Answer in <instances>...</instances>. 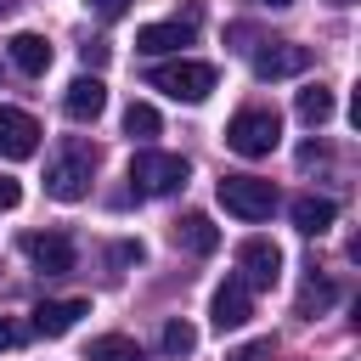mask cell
I'll return each mask as SVG.
<instances>
[{
  "instance_id": "obj_24",
  "label": "cell",
  "mask_w": 361,
  "mask_h": 361,
  "mask_svg": "<svg viewBox=\"0 0 361 361\" xmlns=\"http://www.w3.org/2000/svg\"><path fill=\"white\" fill-rule=\"evenodd\" d=\"M17 203H23V186H17L11 175H0V214H6V209H17Z\"/></svg>"
},
{
  "instance_id": "obj_1",
  "label": "cell",
  "mask_w": 361,
  "mask_h": 361,
  "mask_svg": "<svg viewBox=\"0 0 361 361\" xmlns=\"http://www.w3.org/2000/svg\"><path fill=\"white\" fill-rule=\"evenodd\" d=\"M147 85L164 90V96H175V102H209V90L220 85V73H214V62L180 56V62H158V68L147 73Z\"/></svg>"
},
{
  "instance_id": "obj_28",
  "label": "cell",
  "mask_w": 361,
  "mask_h": 361,
  "mask_svg": "<svg viewBox=\"0 0 361 361\" xmlns=\"http://www.w3.org/2000/svg\"><path fill=\"white\" fill-rule=\"evenodd\" d=\"M327 6H350V0H327Z\"/></svg>"
},
{
  "instance_id": "obj_19",
  "label": "cell",
  "mask_w": 361,
  "mask_h": 361,
  "mask_svg": "<svg viewBox=\"0 0 361 361\" xmlns=\"http://www.w3.org/2000/svg\"><path fill=\"white\" fill-rule=\"evenodd\" d=\"M333 299H338V288H333L327 276H310V282L299 288V316H322Z\"/></svg>"
},
{
  "instance_id": "obj_10",
  "label": "cell",
  "mask_w": 361,
  "mask_h": 361,
  "mask_svg": "<svg viewBox=\"0 0 361 361\" xmlns=\"http://www.w3.org/2000/svg\"><path fill=\"white\" fill-rule=\"evenodd\" d=\"M23 254H28L45 276H68V271H73V237H68V231H28V237H23Z\"/></svg>"
},
{
  "instance_id": "obj_21",
  "label": "cell",
  "mask_w": 361,
  "mask_h": 361,
  "mask_svg": "<svg viewBox=\"0 0 361 361\" xmlns=\"http://www.w3.org/2000/svg\"><path fill=\"white\" fill-rule=\"evenodd\" d=\"M192 350H197V327H192V322H164V355L180 361V355H192Z\"/></svg>"
},
{
  "instance_id": "obj_18",
  "label": "cell",
  "mask_w": 361,
  "mask_h": 361,
  "mask_svg": "<svg viewBox=\"0 0 361 361\" xmlns=\"http://www.w3.org/2000/svg\"><path fill=\"white\" fill-rule=\"evenodd\" d=\"M90 361H147V355H141L135 338H124V333H102V338H90Z\"/></svg>"
},
{
  "instance_id": "obj_2",
  "label": "cell",
  "mask_w": 361,
  "mask_h": 361,
  "mask_svg": "<svg viewBox=\"0 0 361 361\" xmlns=\"http://www.w3.org/2000/svg\"><path fill=\"white\" fill-rule=\"evenodd\" d=\"M276 141H282L276 107H243V113L226 124V147H231L237 158H265V152H276Z\"/></svg>"
},
{
  "instance_id": "obj_20",
  "label": "cell",
  "mask_w": 361,
  "mask_h": 361,
  "mask_svg": "<svg viewBox=\"0 0 361 361\" xmlns=\"http://www.w3.org/2000/svg\"><path fill=\"white\" fill-rule=\"evenodd\" d=\"M124 135H135V141H152V135H158V107H147V102H130V107H124Z\"/></svg>"
},
{
  "instance_id": "obj_15",
  "label": "cell",
  "mask_w": 361,
  "mask_h": 361,
  "mask_svg": "<svg viewBox=\"0 0 361 361\" xmlns=\"http://www.w3.org/2000/svg\"><path fill=\"white\" fill-rule=\"evenodd\" d=\"M6 51H11V62H17L23 73H34V79L51 68V39H45V34H11Z\"/></svg>"
},
{
  "instance_id": "obj_13",
  "label": "cell",
  "mask_w": 361,
  "mask_h": 361,
  "mask_svg": "<svg viewBox=\"0 0 361 361\" xmlns=\"http://www.w3.org/2000/svg\"><path fill=\"white\" fill-rule=\"evenodd\" d=\"M79 316H90V299H45V305H34V333L62 338Z\"/></svg>"
},
{
  "instance_id": "obj_7",
  "label": "cell",
  "mask_w": 361,
  "mask_h": 361,
  "mask_svg": "<svg viewBox=\"0 0 361 361\" xmlns=\"http://www.w3.org/2000/svg\"><path fill=\"white\" fill-rule=\"evenodd\" d=\"M192 34H197V6H186V17H175V23H147V28H135V51H141V56H164V51L192 45Z\"/></svg>"
},
{
  "instance_id": "obj_12",
  "label": "cell",
  "mask_w": 361,
  "mask_h": 361,
  "mask_svg": "<svg viewBox=\"0 0 361 361\" xmlns=\"http://www.w3.org/2000/svg\"><path fill=\"white\" fill-rule=\"evenodd\" d=\"M102 107H107V85H102L96 73H79V79L68 85V96H62V113H68L73 124H96Z\"/></svg>"
},
{
  "instance_id": "obj_6",
  "label": "cell",
  "mask_w": 361,
  "mask_h": 361,
  "mask_svg": "<svg viewBox=\"0 0 361 361\" xmlns=\"http://www.w3.org/2000/svg\"><path fill=\"white\" fill-rule=\"evenodd\" d=\"M248 316H254V288H248L243 276H226V282L214 288V299H209V322H214L220 333H237Z\"/></svg>"
},
{
  "instance_id": "obj_17",
  "label": "cell",
  "mask_w": 361,
  "mask_h": 361,
  "mask_svg": "<svg viewBox=\"0 0 361 361\" xmlns=\"http://www.w3.org/2000/svg\"><path fill=\"white\" fill-rule=\"evenodd\" d=\"M293 113H299L310 130H316V124H327V118H333V90H327V85H305V90H299V102H293Z\"/></svg>"
},
{
  "instance_id": "obj_8",
  "label": "cell",
  "mask_w": 361,
  "mask_h": 361,
  "mask_svg": "<svg viewBox=\"0 0 361 361\" xmlns=\"http://www.w3.org/2000/svg\"><path fill=\"white\" fill-rule=\"evenodd\" d=\"M237 276H243L248 288H271V282L282 276V248H276L271 237H248V243L237 248Z\"/></svg>"
},
{
  "instance_id": "obj_3",
  "label": "cell",
  "mask_w": 361,
  "mask_h": 361,
  "mask_svg": "<svg viewBox=\"0 0 361 361\" xmlns=\"http://www.w3.org/2000/svg\"><path fill=\"white\" fill-rule=\"evenodd\" d=\"M130 186H135V197H169V192L186 186V158H180V152H152V147H141V152L130 158Z\"/></svg>"
},
{
  "instance_id": "obj_11",
  "label": "cell",
  "mask_w": 361,
  "mask_h": 361,
  "mask_svg": "<svg viewBox=\"0 0 361 361\" xmlns=\"http://www.w3.org/2000/svg\"><path fill=\"white\" fill-rule=\"evenodd\" d=\"M39 152V124L23 107H0V158H34Z\"/></svg>"
},
{
  "instance_id": "obj_16",
  "label": "cell",
  "mask_w": 361,
  "mask_h": 361,
  "mask_svg": "<svg viewBox=\"0 0 361 361\" xmlns=\"http://www.w3.org/2000/svg\"><path fill=\"white\" fill-rule=\"evenodd\" d=\"M293 226L305 231V237H322L333 220H338V209H333V197H293Z\"/></svg>"
},
{
  "instance_id": "obj_23",
  "label": "cell",
  "mask_w": 361,
  "mask_h": 361,
  "mask_svg": "<svg viewBox=\"0 0 361 361\" xmlns=\"http://www.w3.org/2000/svg\"><path fill=\"white\" fill-rule=\"evenodd\" d=\"M90 11H96L102 23H113V17H124V11H130V0H90Z\"/></svg>"
},
{
  "instance_id": "obj_27",
  "label": "cell",
  "mask_w": 361,
  "mask_h": 361,
  "mask_svg": "<svg viewBox=\"0 0 361 361\" xmlns=\"http://www.w3.org/2000/svg\"><path fill=\"white\" fill-rule=\"evenodd\" d=\"M259 6H293V0H259Z\"/></svg>"
},
{
  "instance_id": "obj_5",
  "label": "cell",
  "mask_w": 361,
  "mask_h": 361,
  "mask_svg": "<svg viewBox=\"0 0 361 361\" xmlns=\"http://www.w3.org/2000/svg\"><path fill=\"white\" fill-rule=\"evenodd\" d=\"M214 197H220V209L237 214V220H271V209H276V186L259 180V175H220Z\"/></svg>"
},
{
  "instance_id": "obj_9",
  "label": "cell",
  "mask_w": 361,
  "mask_h": 361,
  "mask_svg": "<svg viewBox=\"0 0 361 361\" xmlns=\"http://www.w3.org/2000/svg\"><path fill=\"white\" fill-rule=\"evenodd\" d=\"M310 68V45H293V39H271L254 51V79H293Z\"/></svg>"
},
{
  "instance_id": "obj_22",
  "label": "cell",
  "mask_w": 361,
  "mask_h": 361,
  "mask_svg": "<svg viewBox=\"0 0 361 361\" xmlns=\"http://www.w3.org/2000/svg\"><path fill=\"white\" fill-rule=\"evenodd\" d=\"M271 355V338H254V344H243V350H231L226 361H265Z\"/></svg>"
},
{
  "instance_id": "obj_4",
  "label": "cell",
  "mask_w": 361,
  "mask_h": 361,
  "mask_svg": "<svg viewBox=\"0 0 361 361\" xmlns=\"http://www.w3.org/2000/svg\"><path fill=\"white\" fill-rule=\"evenodd\" d=\"M90 169H96V152H90L85 141H68V147L56 152V164L45 169V192H51L56 203H79V197L90 192Z\"/></svg>"
},
{
  "instance_id": "obj_14",
  "label": "cell",
  "mask_w": 361,
  "mask_h": 361,
  "mask_svg": "<svg viewBox=\"0 0 361 361\" xmlns=\"http://www.w3.org/2000/svg\"><path fill=\"white\" fill-rule=\"evenodd\" d=\"M175 243H180L186 254H214V248H220V226H214L209 214H180V220H175Z\"/></svg>"
},
{
  "instance_id": "obj_26",
  "label": "cell",
  "mask_w": 361,
  "mask_h": 361,
  "mask_svg": "<svg viewBox=\"0 0 361 361\" xmlns=\"http://www.w3.org/2000/svg\"><path fill=\"white\" fill-rule=\"evenodd\" d=\"M11 344H17V327H11V322H0V350H11Z\"/></svg>"
},
{
  "instance_id": "obj_25",
  "label": "cell",
  "mask_w": 361,
  "mask_h": 361,
  "mask_svg": "<svg viewBox=\"0 0 361 361\" xmlns=\"http://www.w3.org/2000/svg\"><path fill=\"white\" fill-rule=\"evenodd\" d=\"M102 62H107V39H90L85 45V68H102Z\"/></svg>"
}]
</instances>
